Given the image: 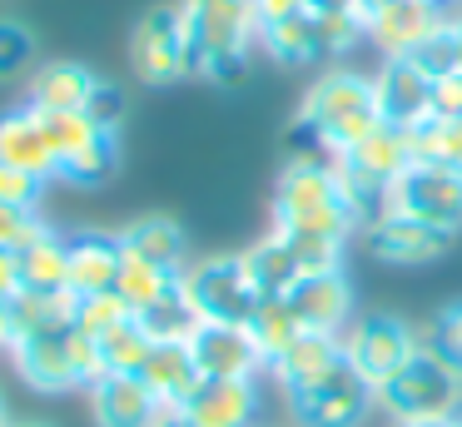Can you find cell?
<instances>
[{"instance_id": "31", "label": "cell", "mask_w": 462, "mask_h": 427, "mask_svg": "<svg viewBox=\"0 0 462 427\" xmlns=\"http://www.w3.org/2000/svg\"><path fill=\"white\" fill-rule=\"evenodd\" d=\"M140 328L150 343H189L194 328H199V313H194V303L184 298V288L174 283L164 298H154L150 308H140Z\"/></svg>"}, {"instance_id": "6", "label": "cell", "mask_w": 462, "mask_h": 427, "mask_svg": "<svg viewBox=\"0 0 462 427\" xmlns=\"http://www.w3.org/2000/svg\"><path fill=\"white\" fill-rule=\"evenodd\" d=\"M383 209L408 214L418 224L438 228V234H457L462 228V169L438 164V159H412L383 194Z\"/></svg>"}, {"instance_id": "47", "label": "cell", "mask_w": 462, "mask_h": 427, "mask_svg": "<svg viewBox=\"0 0 462 427\" xmlns=\"http://www.w3.org/2000/svg\"><path fill=\"white\" fill-rule=\"evenodd\" d=\"M0 427H11V403H5V393H0Z\"/></svg>"}, {"instance_id": "1", "label": "cell", "mask_w": 462, "mask_h": 427, "mask_svg": "<svg viewBox=\"0 0 462 427\" xmlns=\"http://www.w3.org/2000/svg\"><path fill=\"white\" fill-rule=\"evenodd\" d=\"M383 125L388 119L378 109V95H373V75L348 70V65L323 70L299 105V135L313 144L309 154H319V159L348 154V149H358Z\"/></svg>"}, {"instance_id": "22", "label": "cell", "mask_w": 462, "mask_h": 427, "mask_svg": "<svg viewBox=\"0 0 462 427\" xmlns=\"http://www.w3.org/2000/svg\"><path fill=\"white\" fill-rule=\"evenodd\" d=\"M75 303H80L75 293H31V288H21L11 303L0 308L5 353H11L15 343H25V338H41V333H51V328L75 323Z\"/></svg>"}, {"instance_id": "34", "label": "cell", "mask_w": 462, "mask_h": 427, "mask_svg": "<svg viewBox=\"0 0 462 427\" xmlns=\"http://www.w3.org/2000/svg\"><path fill=\"white\" fill-rule=\"evenodd\" d=\"M279 234V228H273ZM283 244H289L293 264H299V274H338L343 268V248H348V238H328V234H279Z\"/></svg>"}, {"instance_id": "9", "label": "cell", "mask_w": 462, "mask_h": 427, "mask_svg": "<svg viewBox=\"0 0 462 427\" xmlns=\"http://www.w3.org/2000/svg\"><path fill=\"white\" fill-rule=\"evenodd\" d=\"M338 343H343V363H348L353 373L378 393V387L388 383L412 353H418L422 338L393 313H363V318H353V323L338 333Z\"/></svg>"}, {"instance_id": "4", "label": "cell", "mask_w": 462, "mask_h": 427, "mask_svg": "<svg viewBox=\"0 0 462 427\" xmlns=\"http://www.w3.org/2000/svg\"><path fill=\"white\" fill-rule=\"evenodd\" d=\"M378 413L388 422H438V417H462V367L428 338L418 353L378 387Z\"/></svg>"}, {"instance_id": "20", "label": "cell", "mask_w": 462, "mask_h": 427, "mask_svg": "<svg viewBox=\"0 0 462 427\" xmlns=\"http://www.w3.org/2000/svg\"><path fill=\"white\" fill-rule=\"evenodd\" d=\"M95 85H100V75L90 65H80V60H45L25 79V105L45 109V115H75V109L85 115Z\"/></svg>"}, {"instance_id": "51", "label": "cell", "mask_w": 462, "mask_h": 427, "mask_svg": "<svg viewBox=\"0 0 462 427\" xmlns=\"http://www.w3.org/2000/svg\"><path fill=\"white\" fill-rule=\"evenodd\" d=\"M457 427H462V417H457Z\"/></svg>"}, {"instance_id": "13", "label": "cell", "mask_w": 462, "mask_h": 427, "mask_svg": "<svg viewBox=\"0 0 462 427\" xmlns=\"http://www.w3.org/2000/svg\"><path fill=\"white\" fill-rule=\"evenodd\" d=\"M363 238H368L373 258H383V264H393V268H422V264H432V258H442L452 244L448 234H438V228L418 224V218H408V214H393V209H378V214L363 224Z\"/></svg>"}, {"instance_id": "12", "label": "cell", "mask_w": 462, "mask_h": 427, "mask_svg": "<svg viewBox=\"0 0 462 427\" xmlns=\"http://www.w3.org/2000/svg\"><path fill=\"white\" fill-rule=\"evenodd\" d=\"M259 383L249 377H204L180 403L184 427H259Z\"/></svg>"}, {"instance_id": "29", "label": "cell", "mask_w": 462, "mask_h": 427, "mask_svg": "<svg viewBox=\"0 0 462 427\" xmlns=\"http://www.w3.org/2000/svg\"><path fill=\"white\" fill-rule=\"evenodd\" d=\"M313 20H319V35L328 55H348L353 45L368 40V10L373 0H313Z\"/></svg>"}, {"instance_id": "45", "label": "cell", "mask_w": 462, "mask_h": 427, "mask_svg": "<svg viewBox=\"0 0 462 427\" xmlns=\"http://www.w3.org/2000/svg\"><path fill=\"white\" fill-rule=\"evenodd\" d=\"M388 427H457V417H438V422H388Z\"/></svg>"}, {"instance_id": "28", "label": "cell", "mask_w": 462, "mask_h": 427, "mask_svg": "<svg viewBox=\"0 0 462 427\" xmlns=\"http://www.w3.org/2000/svg\"><path fill=\"white\" fill-rule=\"evenodd\" d=\"M263 55L279 60V65H289V70L319 65L328 50H323V35H319V20H313V10H303V15L279 20V25L263 30Z\"/></svg>"}, {"instance_id": "8", "label": "cell", "mask_w": 462, "mask_h": 427, "mask_svg": "<svg viewBox=\"0 0 462 427\" xmlns=\"http://www.w3.org/2000/svg\"><path fill=\"white\" fill-rule=\"evenodd\" d=\"M45 135L55 144V164H60L65 184H105L120 164V129L95 125L90 115H45Z\"/></svg>"}, {"instance_id": "17", "label": "cell", "mask_w": 462, "mask_h": 427, "mask_svg": "<svg viewBox=\"0 0 462 427\" xmlns=\"http://www.w3.org/2000/svg\"><path fill=\"white\" fill-rule=\"evenodd\" d=\"M283 303L293 308L303 333H343L353 323V288L338 274H309L283 293Z\"/></svg>"}, {"instance_id": "26", "label": "cell", "mask_w": 462, "mask_h": 427, "mask_svg": "<svg viewBox=\"0 0 462 427\" xmlns=\"http://www.w3.org/2000/svg\"><path fill=\"white\" fill-rule=\"evenodd\" d=\"M15 258H21V283L31 293H70V238L60 228H45Z\"/></svg>"}, {"instance_id": "21", "label": "cell", "mask_w": 462, "mask_h": 427, "mask_svg": "<svg viewBox=\"0 0 462 427\" xmlns=\"http://www.w3.org/2000/svg\"><path fill=\"white\" fill-rule=\"evenodd\" d=\"M125 268V244L120 234H70V293H110Z\"/></svg>"}, {"instance_id": "33", "label": "cell", "mask_w": 462, "mask_h": 427, "mask_svg": "<svg viewBox=\"0 0 462 427\" xmlns=\"http://www.w3.org/2000/svg\"><path fill=\"white\" fill-rule=\"evenodd\" d=\"M134 318V308L125 303L120 293H90V298H80V303H75V328H80L85 338H90V343H100V338H110L115 328H125Z\"/></svg>"}, {"instance_id": "19", "label": "cell", "mask_w": 462, "mask_h": 427, "mask_svg": "<svg viewBox=\"0 0 462 427\" xmlns=\"http://www.w3.org/2000/svg\"><path fill=\"white\" fill-rule=\"evenodd\" d=\"M0 164L25 169V174L45 179V184H55V179H60L55 144H51V135H45L41 109L15 105V109H5V115H0Z\"/></svg>"}, {"instance_id": "40", "label": "cell", "mask_w": 462, "mask_h": 427, "mask_svg": "<svg viewBox=\"0 0 462 427\" xmlns=\"http://www.w3.org/2000/svg\"><path fill=\"white\" fill-rule=\"evenodd\" d=\"M85 115H90L95 125H105V129H120L125 125V89L115 85V79H100L95 95H90V105H85Z\"/></svg>"}, {"instance_id": "7", "label": "cell", "mask_w": 462, "mask_h": 427, "mask_svg": "<svg viewBox=\"0 0 462 427\" xmlns=\"http://www.w3.org/2000/svg\"><path fill=\"white\" fill-rule=\"evenodd\" d=\"M180 288L194 303L199 323H249V313L263 303L259 288L249 283V268H244L239 254L194 258L180 274Z\"/></svg>"}, {"instance_id": "5", "label": "cell", "mask_w": 462, "mask_h": 427, "mask_svg": "<svg viewBox=\"0 0 462 427\" xmlns=\"http://www.w3.org/2000/svg\"><path fill=\"white\" fill-rule=\"evenodd\" d=\"M5 357L15 363L21 383L35 387V393H85V387L105 373L100 343H90L75 323L51 328V333H41V338H25V343H15Z\"/></svg>"}, {"instance_id": "25", "label": "cell", "mask_w": 462, "mask_h": 427, "mask_svg": "<svg viewBox=\"0 0 462 427\" xmlns=\"http://www.w3.org/2000/svg\"><path fill=\"white\" fill-rule=\"evenodd\" d=\"M338 363H343L338 333H303L299 343L269 367V377L283 387V393H303V387H313L319 377H328Z\"/></svg>"}, {"instance_id": "48", "label": "cell", "mask_w": 462, "mask_h": 427, "mask_svg": "<svg viewBox=\"0 0 462 427\" xmlns=\"http://www.w3.org/2000/svg\"><path fill=\"white\" fill-rule=\"evenodd\" d=\"M11 427H51V422H35V417H11Z\"/></svg>"}, {"instance_id": "10", "label": "cell", "mask_w": 462, "mask_h": 427, "mask_svg": "<svg viewBox=\"0 0 462 427\" xmlns=\"http://www.w3.org/2000/svg\"><path fill=\"white\" fill-rule=\"evenodd\" d=\"M130 65L144 85H180L184 75H194L189 35H184L180 5H154L140 15L130 35Z\"/></svg>"}, {"instance_id": "42", "label": "cell", "mask_w": 462, "mask_h": 427, "mask_svg": "<svg viewBox=\"0 0 462 427\" xmlns=\"http://www.w3.org/2000/svg\"><path fill=\"white\" fill-rule=\"evenodd\" d=\"M432 119H462V70L432 75Z\"/></svg>"}, {"instance_id": "32", "label": "cell", "mask_w": 462, "mask_h": 427, "mask_svg": "<svg viewBox=\"0 0 462 427\" xmlns=\"http://www.w3.org/2000/svg\"><path fill=\"white\" fill-rule=\"evenodd\" d=\"M180 283V274H170V268H154V264H144V258H134V254H125V268H120V283H115V293L125 298V303L140 313V308H150L154 298H164L170 288Z\"/></svg>"}, {"instance_id": "30", "label": "cell", "mask_w": 462, "mask_h": 427, "mask_svg": "<svg viewBox=\"0 0 462 427\" xmlns=\"http://www.w3.org/2000/svg\"><path fill=\"white\" fill-rule=\"evenodd\" d=\"M244 328H249L254 348L263 353V363H269V367L279 363V357H283V353H289V348L303 338L299 318H293V308L283 303V298H263V303L249 313V323H244Z\"/></svg>"}, {"instance_id": "44", "label": "cell", "mask_w": 462, "mask_h": 427, "mask_svg": "<svg viewBox=\"0 0 462 427\" xmlns=\"http://www.w3.org/2000/svg\"><path fill=\"white\" fill-rule=\"evenodd\" d=\"M21 288H25V283H21V258L0 248V308L11 303V298L21 293Z\"/></svg>"}, {"instance_id": "16", "label": "cell", "mask_w": 462, "mask_h": 427, "mask_svg": "<svg viewBox=\"0 0 462 427\" xmlns=\"http://www.w3.org/2000/svg\"><path fill=\"white\" fill-rule=\"evenodd\" d=\"M85 397H90L95 427H154L164 413L140 373H100L85 387Z\"/></svg>"}, {"instance_id": "3", "label": "cell", "mask_w": 462, "mask_h": 427, "mask_svg": "<svg viewBox=\"0 0 462 427\" xmlns=\"http://www.w3.org/2000/svg\"><path fill=\"white\" fill-rule=\"evenodd\" d=\"M189 35L194 75L229 79L249 65V55L263 45V25L254 15V0H174Z\"/></svg>"}, {"instance_id": "49", "label": "cell", "mask_w": 462, "mask_h": 427, "mask_svg": "<svg viewBox=\"0 0 462 427\" xmlns=\"http://www.w3.org/2000/svg\"><path fill=\"white\" fill-rule=\"evenodd\" d=\"M412 5H428V10H448V0H412Z\"/></svg>"}, {"instance_id": "37", "label": "cell", "mask_w": 462, "mask_h": 427, "mask_svg": "<svg viewBox=\"0 0 462 427\" xmlns=\"http://www.w3.org/2000/svg\"><path fill=\"white\" fill-rule=\"evenodd\" d=\"M412 144H418V159L462 169V119H422L412 125Z\"/></svg>"}, {"instance_id": "2", "label": "cell", "mask_w": 462, "mask_h": 427, "mask_svg": "<svg viewBox=\"0 0 462 427\" xmlns=\"http://www.w3.org/2000/svg\"><path fill=\"white\" fill-rule=\"evenodd\" d=\"M273 228L279 234H328V238H353L363 228L358 209L348 204L338 174L328 159L299 154L283 164L279 189H273Z\"/></svg>"}, {"instance_id": "43", "label": "cell", "mask_w": 462, "mask_h": 427, "mask_svg": "<svg viewBox=\"0 0 462 427\" xmlns=\"http://www.w3.org/2000/svg\"><path fill=\"white\" fill-rule=\"evenodd\" d=\"M313 0H254V15H259V25L269 30V25H279V20H293V15H303Z\"/></svg>"}, {"instance_id": "24", "label": "cell", "mask_w": 462, "mask_h": 427, "mask_svg": "<svg viewBox=\"0 0 462 427\" xmlns=\"http://www.w3.org/2000/svg\"><path fill=\"white\" fill-rule=\"evenodd\" d=\"M120 244H125V254L144 258V264H154V268H170V274H184V268H189L184 228L174 224L170 214H144V218H134V224H125Z\"/></svg>"}, {"instance_id": "14", "label": "cell", "mask_w": 462, "mask_h": 427, "mask_svg": "<svg viewBox=\"0 0 462 427\" xmlns=\"http://www.w3.org/2000/svg\"><path fill=\"white\" fill-rule=\"evenodd\" d=\"M189 353L204 377H249V383H259L269 373V363L254 348L244 323H199L189 338Z\"/></svg>"}, {"instance_id": "36", "label": "cell", "mask_w": 462, "mask_h": 427, "mask_svg": "<svg viewBox=\"0 0 462 427\" xmlns=\"http://www.w3.org/2000/svg\"><path fill=\"white\" fill-rule=\"evenodd\" d=\"M35 30L21 25V20H0V85L5 79H21V75H35Z\"/></svg>"}, {"instance_id": "11", "label": "cell", "mask_w": 462, "mask_h": 427, "mask_svg": "<svg viewBox=\"0 0 462 427\" xmlns=\"http://www.w3.org/2000/svg\"><path fill=\"white\" fill-rule=\"evenodd\" d=\"M289 407L299 417V427H363V417L378 413V393L348 363H338L313 387L289 393Z\"/></svg>"}, {"instance_id": "46", "label": "cell", "mask_w": 462, "mask_h": 427, "mask_svg": "<svg viewBox=\"0 0 462 427\" xmlns=\"http://www.w3.org/2000/svg\"><path fill=\"white\" fill-rule=\"evenodd\" d=\"M154 427H184V422H180V413H174V407H164L160 422H154Z\"/></svg>"}, {"instance_id": "23", "label": "cell", "mask_w": 462, "mask_h": 427, "mask_svg": "<svg viewBox=\"0 0 462 427\" xmlns=\"http://www.w3.org/2000/svg\"><path fill=\"white\" fill-rule=\"evenodd\" d=\"M140 377H144V387L154 393V403L174 407V413H180V403L204 383L189 343H154L150 357H144V367H140Z\"/></svg>"}, {"instance_id": "38", "label": "cell", "mask_w": 462, "mask_h": 427, "mask_svg": "<svg viewBox=\"0 0 462 427\" xmlns=\"http://www.w3.org/2000/svg\"><path fill=\"white\" fill-rule=\"evenodd\" d=\"M45 218L41 209H21V204H0V248L5 254H21L25 244H35V238L45 234Z\"/></svg>"}, {"instance_id": "15", "label": "cell", "mask_w": 462, "mask_h": 427, "mask_svg": "<svg viewBox=\"0 0 462 427\" xmlns=\"http://www.w3.org/2000/svg\"><path fill=\"white\" fill-rule=\"evenodd\" d=\"M373 95H378V109L388 125L412 129L422 119H432V75L412 55L383 60L378 75H373Z\"/></svg>"}, {"instance_id": "35", "label": "cell", "mask_w": 462, "mask_h": 427, "mask_svg": "<svg viewBox=\"0 0 462 427\" xmlns=\"http://www.w3.org/2000/svg\"><path fill=\"white\" fill-rule=\"evenodd\" d=\"M150 338H144L140 318H130L125 328H115L110 338H100V367L105 373H140L144 357H150Z\"/></svg>"}, {"instance_id": "27", "label": "cell", "mask_w": 462, "mask_h": 427, "mask_svg": "<svg viewBox=\"0 0 462 427\" xmlns=\"http://www.w3.org/2000/svg\"><path fill=\"white\" fill-rule=\"evenodd\" d=\"M239 258H244V268H249V283L259 288V298H283L303 278L299 264H293V254H289V244H283L273 228L259 238V244L244 248Z\"/></svg>"}, {"instance_id": "50", "label": "cell", "mask_w": 462, "mask_h": 427, "mask_svg": "<svg viewBox=\"0 0 462 427\" xmlns=\"http://www.w3.org/2000/svg\"><path fill=\"white\" fill-rule=\"evenodd\" d=\"M0 353H5V328H0Z\"/></svg>"}, {"instance_id": "39", "label": "cell", "mask_w": 462, "mask_h": 427, "mask_svg": "<svg viewBox=\"0 0 462 427\" xmlns=\"http://www.w3.org/2000/svg\"><path fill=\"white\" fill-rule=\"evenodd\" d=\"M45 179L25 174V169H11V164H0V204H21V209H41L45 199Z\"/></svg>"}, {"instance_id": "41", "label": "cell", "mask_w": 462, "mask_h": 427, "mask_svg": "<svg viewBox=\"0 0 462 427\" xmlns=\"http://www.w3.org/2000/svg\"><path fill=\"white\" fill-rule=\"evenodd\" d=\"M428 343H432V348H442V353H448L452 363L462 367V298H457V303H448V308L438 313V323H432Z\"/></svg>"}, {"instance_id": "18", "label": "cell", "mask_w": 462, "mask_h": 427, "mask_svg": "<svg viewBox=\"0 0 462 427\" xmlns=\"http://www.w3.org/2000/svg\"><path fill=\"white\" fill-rule=\"evenodd\" d=\"M438 20H442V10L412 5V0H373V10H368V45L378 50L383 60L418 55L422 40L438 30Z\"/></svg>"}]
</instances>
